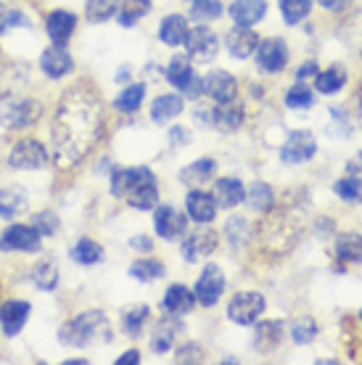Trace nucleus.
<instances>
[{"label": "nucleus", "mask_w": 362, "mask_h": 365, "mask_svg": "<svg viewBox=\"0 0 362 365\" xmlns=\"http://www.w3.org/2000/svg\"><path fill=\"white\" fill-rule=\"evenodd\" d=\"M167 80H170V85H175L182 96H188V98H193V101L204 93V80L190 69V58H185V56L170 58V64H167Z\"/></svg>", "instance_id": "nucleus-5"}, {"label": "nucleus", "mask_w": 362, "mask_h": 365, "mask_svg": "<svg viewBox=\"0 0 362 365\" xmlns=\"http://www.w3.org/2000/svg\"><path fill=\"white\" fill-rule=\"evenodd\" d=\"M315 74H317V61H307V64L296 72V80H307V77H315Z\"/></svg>", "instance_id": "nucleus-55"}, {"label": "nucleus", "mask_w": 362, "mask_h": 365, "mask_svg": "<svg viewBox=\"0 0 362 365\" xmlns=\"http://www.w3.org/2000/svg\"><path fill=\"white\" fill-rule=\"evenodd\" d=\"M143 98H145V85L143 83L127 85L125 91L117 96V101H114V109L122 111V114H135V111L140 109Z\"/></svg>", "instance_id": "nucleus-35"}, {"label": "nucleus", "mask_w": 362, "mask_h": 365, "mask_svg": "<svg viewBox=\"0 0 362 365\" xmlns=\"http://www.w3.org/2000/svg\"><path fill=\"white\" fill-rule=\"evenodd\" d=\"M281 339H283V323L281 320H264V323H257L254 329V349L257 352H272V349L281 347Z\"/></svg>", "instance_id": "nucleus-22"}, {"label": "nucleus", "mask_w": 362, "mask_h": 365, "mask_svg": "<svg viewBox=\"0 0 362 365\" xmlns=\"http://www.w3.org/2000/svg\"><path fill=\"white\" fill-rule=\"evenodd\" d=\"M154 228L164 241H177L185 236L188 222H185V215H180L175 207H159L154 215Z\"/></svg>", "instance_id": "nucleus-17"}, {"label": "nucleus", "mask_w": 362, "mask_h": 365, "mask_svg": "<svg viewBox=\"0 0 362 365\" xmlns=\"http://www.w3.org/2000/svg\"><path fill=\"white\" fill-rule=\"evenodd\" d=\"M204 93H207L212 101H217V103H225V101H233L238 93V83L236 77L225 69H214V72H209L204 77Z\"/></svg>", "instance_id": "nucleus-18"}, {"label": "nucleus", "mask_w": 362, "mask_h": 365, "mask_svg": "<svg viewBox=\"0 0 362 365\" xmlns=\"http://www.w3.org/2000/svg\"><path fill=\"white\" fill-rule=\"evenodd\" d=\"M58 339L61 344L69 347H90V344H100V341H111V323L109 318L98 310L80 312L77 318L66 320L61 329H58Z\"/></svg>", "instance_id": "nucleus-2"}, {"label": "nucleus", "mask_w": 362, "mask_h": 365, "mask_svg": "<svg viewBox=\"0 0 362 365\" xmlns=\"http://www.w3.org/2000/svg\"><path fill=\"white\" fill-rule=\"evenodd\" d=\"M312 11V0H281V14L286 24H299L309 16Z\"/></svg>", "instance_id": "nucleus-45"}, {"label": "nucleus", "mask_w": 362, "mask_h": 365, "mask_svg": "<svg viewBox=\"0 0 362 365\" xmlns=\"http://www.w3.org/2000/svg\"><path fill=\"white\" fill-rule=\"evenodd\" d=\"M29 207L27 193L21 191L19 185L11 188H0V217L3 220H16L19 215H24Z\"/></svg>", "instance_id": "nucleus-27"}, {"label": "nucleus", "mask_w": 362, "mask_h": 365, "mask_svg": "<svg viewBox=\"0 0 362 365\" xmlns=\"http://www.w3.org/2000/svg\"><path fill=\"white\" fill-rule=\"evenodd\" d=\"M32 225H35V230L40 233V236H56V230H58V225H61V220H58L56 212L43 210L32 217Z\"/></svg>", "instance_id": "nucleus-49"}, {"label": "nucleus", "mask_w": 362, "mask_h": 365, "mask_svg": "<svg viewBox=\"0 0 362 365\" xmlns=\"http://www.w3.org/2000/svg\"><path fill=\"white\" fill-rule=\"evenodd\" d=\"M214 199H217L222 210H236L238 204L246 199L244 182L238 180V178H219L214 182Z\"/></svg>", "instance_id": "nucleus-26"}, {"label": "nucleus", "mask_w": 362, "mask_h": 365, "mask_svg": "<svg viewBox=\"0 0 362 365\" xmlns=\"http://www.w3.org/2000/svg\"><path fill=\"white\" fill-rule=\"evenodd\" d=\"M135 365V363H140V352L138 349H130V352H125L122 357H117V365Z\"/></svg>", "instance_id": "nucleus-57"}, {"label": "nucleus", "mask_w": 362, "mask_h": 365, "mask_svg": "<svg viewBox=\"0 0 362 365\" xmlns=\"http://www.w3.org/2000/svg\"><path fill=\"white\" fill-rule=\"evenodd\" d=\"M48 162V151L46 146L35 140V138H24V140H19L14 143L9 154V165L14 170H43Z\"/></svg>", "instance_id": "nucleus-7"}, {"label": "nucleus", "mask_w": 362, "mask_h": 365, "mask_svg": "<svg viewBox=\"0 0 362 365\" xmlns=\"http://www.w3.org/2000/svg\"><path fill=\"white\" fill-rule=\"evenodd\" d=\"M130 275L140 283H151V281H159L164 275V265L154 257H143V259H135L133 265H130Z\"/></svg>", "instance_id": "nucleus-38"}, {"label": "nucleus", "mask_w": 362, "mask_h": 365, "mask_svg": "<svg viewBox=\"0 0 362 365\" xmlns=\"http://www.w3.org/2000/svg\"><path fill=\"white\" fill-rule=\"evenodd\" d=\"M312 103H315V93H312V88L304 85V80H296V85L286 93V106L289 109H309Z\"/></svg>", "instance_id": "nucleus-44"}, {"label": "nucleus", "mask_w": 362, "mask_h": 365, "mask_svg": "<svg viewBox=\"0 0 362 365\" xmlns=\"http://www.w3.org/2000/svg\"><path fill=\"white\" fill-rule=\"evenodd\" d=\"M182 114V98L180 96H159V98L151 103V119H154L156 125H167V122H172L175 117H180Z\"/></svg>", "instance_id": "nucleus-31"}, {"label": "nucleus", "mask_w": 362, "mask_h": 365, "mask_svg": "<svg viewBox=\"0 0 362 365\" xmlns=\"http://www.w3.org/2000/svg\"><path fill=\"white\" fill-rule=\"evenodd\" d=\"M267 14V3L264 0H236L230 6V19L236 21L238 27H254L259 24Z\"/></svg>", "instance_id": "nucleus-23"}, {"label": "nucleus", "mask_w": 362, "mask_h": 365, "mask_svg": "<svg viewBox=\"0 0 362 365\" xmlns=\"http://www.w3.org/2000/svg\"><path fill=\"white\" fill-rule=\"evenodd\" d=\"M333 191L338 193L344 201H349V204H354V201H362V180H360V178H354V175H349V178H341V180H336Z\"/></svg>", "instance_id": "nucleus-47"}, {"label": "nucleus", "mask_w": 362, "mask_h": 365, "mask_svg": "<svg viewBox=\"0 0 362 365\" xmlns=\"http://www.w3.org/2000/svg\"><path fill=\"white\" fill-rule=\"evenodd\" d=\"M14 27H29L27 16L21 14V11H6V16L0 21V32H9Z\"/></svg>", "instance_id": "nucleus-52"}, {"label": "nucleus", "mask_w": 362, "mask_h": 365, "mask_svg": "<svg viewBox=\"0 0 362 365\" xmlns=\"http://www.w3.org/2000/svg\"><path fill=\"white\" fill-rule=\"evenodd\" d=\"M317 151L315 135L307 133V130H296L286 138V143L281 146V162L283 165H301V162H309Z\"/></svg>", "instance_id": "nucleus-10"}, {"label": "nucleus", "mask_w": 362, "mask_h": 365, "mask_svg": "<svg viewBox=\"0 0 362 365\" xmlns=\"http://www.w3.org/2000/svg\"><path fill=\"white\" fill-rule=\"evenodd\" d=\"M264 307H267V302H264L262 294L241 292L227 304V318L238 323V326H254L259 320V315L264 312Z\"/></svg>", "instance_id": "nucleus-6"}, {"label": "nucleus", "mask_w": 362, "mask_h": 365, "mask_svg": "<svg viewBox=\"0 0 362 365\" xmlns=\"http://www.w3.org/2000/svg\"><path fill=\"white\" fill-rule=\"evenodd\" d=\"M317 3L328 11H344L349 6V0H317Z\"/></svg>", "instance_id": "nucleus-56"}, {"label": "nucleus", "mask_w": 362, "mask_h": 365, "mask_svg": "<svg viewBox=\"0 0 362 365\" xmlns=\"http://www.w3.org/2000/svg\"><path fill=\"white\" fill-rule=\"evenodd\" d=\"M360 320H362V310H360Z\"/></svg>", "instance_id": "nucleus-60"}, {"label": "nucleus", "mask_w": 362, "mask_h": 365, "mask_svg": "<svg viewBox=\"0 0 362 365\" xmlns=\"http://www.w3.org/2000/svg\"><path fill=\"white\" fill-rule=\"evenodd\" d=\"M32 304L27 299H9L0 304V326H3V336H16L19 331L27 326Z\"/></svg>", "instance_id": "nucleus-16"}, {"label": "nucleus", "mask_w": 362, "mask_h": 365, "mask_svg": "<svg viewBox=\"0 0 362 365\" xmlns=\"http://www.w3.org/2000/svg\"><path fill=\"white\" fill-rule=\"evenodd\" d=\"M72 259L77 265H98L100 259H103V249L100 244H95L93 238H80L77 244L72 247Z\"/></svg>", "instance_id": "nucleus-36"}, {"label": "nucleus", "mask_w": 362, "mask_h": 365, "mask_svg": "<svg viewBox=\"0 0 362 365\" xmlns=\"http://www.w3.org/2000/svg\"><path fill=\"white\" fill-rule=\"evenodd\" d=\"M148 315H151L148 304H138L133 310H125V315H122V329H125L127 336H140L143 326L148 323Z\"/></svg>", "instance_id": "nucleus-43"}, {"label": "nucleus", "mask_w": 362, "mask_h": 365, "mask_svg": "<svg viewBox=\"0 0 362 365\" xmlns=\"http://www.w3.org/2000/svg\"><path fill=\"white\" fill-rule=\"evenodd\" d=\"M185 212H188V217L193 222H199V225H207L214 220L217 215V199L212 196V193H204V191H190L185 196Z\"/></svg>", "instance_id": "nucleus-19"}, {"label": "nucleus", "mask_w": 362, "mask_h": 365, "mask_svg": "<svg viewBox=\"0 0 362 365\" xmlns=\"http://www.w3.org/2000/svg\"><path fill=\"white\" fill-rule=\"evenodd\" d=\"M352 133V122L341 109H331V128H328V135L331 138H346Z\"/></svg>", "instance_id": "nucleus-51"}, {"label": "nucleus", "mask_w": 362, "mask_h": 365, "mask_svg": "<svg viewBox=\"0 0 362 365\" xmlns=\"http://www.w3.org/2000/svg\"><path fill=\"white\" fill-rule=\"evenodd\" d=\"M344 83H346V69L338 64H333L331 69H326V72L315 74V88H317V93H323V96L338 93L344 88Z\"/></svg>", "instance_id": "nucleus-33"}, {"label": "nucleus", "mask_w": 362, "mask_h": 365, "mask_svg": "<svg viewBox=\"0 0 362 365\" xmlns=\"http://www.w3.org/2000/svg\"><path fill=\"white\" fill-rule=\"evenodd\" d=\"M182 46H185V51H188V58L199 61V64H207V61H212V58L217 56L219 40L212 29L201 24V27L188 29V37H185Z\"/></svg>", "instance_id": "nucleus-8"}, {"label": "nucleus", "mask_w": 362, "mask_h": 365, "mask_svg": "<svg viewBox=\"0 0 362 365\" xmlns=\"http://www.w3.org/2000/svg\"><path fill=\"white\" fill-rule=\"evenodd\" d=\"M130 247L138 249V252H151V249H154V241L148 236H133L130 238Z\"/></svg>", "instance_id": "nucleus-53"}, {"label": "nucleus", "mask_w": 362, "mask_h": 365, "mask_svg": "<svg viewBox=\"0 0 362 365\" xmlns=\"http://www.w3.org/2000/svg\"><path fill=\"white\" fill-rule=\"evenodd\" d=\"M77 29V16L72 11H53L46 21V32L56 46H66V40L74 35Z\"/></svg>", "instance_id": "nucleus-21"}, {"label": "nucleus", "mask_w": 362, "mask_h": 365, "mask_svg": "<svg viewBox=\"0 0 362 365\" xmlns=\"http://www.w3.org/2000/svg\"><path fill=\"white\" fill-rule=\"evenodd\" d=\"M119 6H122V0H88L85 16H88L90 24H103L114 14H119Z\"/></svg>", "instance_id": "nucleus-39"}, {"label": "nucleus", "mask_w": 362, "mask_h": 365, "mask_svg": "<svg viewBox=\"0 0 362 365\" xmlns=\"http://www.w3.org/2000/svg\"><path fill=\"white\" fill-rule=\"evenodd\" d=\"M180 334V323L175 320V315H167L164 320L156 323L154 334H151V349H154L156 355H164V352H170V347L175 344V336Z\"/></svg>", "instance_id": "nucleus-28"}, {"label": "nucleus", "mask_w": 362, "mask_h": 365, "mask_svg": "<svg viewBox=\"0 0 362 365\" xmlns=\"http://www.w3.org/2000/svg\"><path fill=\"white\" fill-rule=\"evenodd\" d=\"M204 357H207V352H204V347H201L199 341H188V344H182V347L175 352V363H180V365L204 363Z\"/></svg>", "instance_id": "nucleus-50"}, {"label": "nucleus", "mask_w": 362, "mask_h": 365, "mask_svg": "<svg viewBox=\"0 0 362 365\" xmlns=\"http://www.w3.org/2000/svg\"><path fill=\"white\" fill-rule=\"evenodd\" d=\"M3 16H6V9H3V3H0V21H3Z\"/></svg>", "instance_id": "nucleus-59"}, {"label": "nucleus", "mask_w": 362, "mask_h": 365, "mask_svg": "<svg viewBox=\"0 0 362 365\" xmlns=\"http://www.w3.org/2000/svg\"><path fill=\"white\" fill-rule=\"evenodd\" d=\"M225 236H227V241H230V247L233 249H244L254 236L249 220L246 217H230L225 222Z\"/></svg>", "instance_id": "nucleus-40"}, {"label": "nucleus", "mask_w": 362, "mask_h": 365, "mask_svg": "<svg viewBox=\"0 0 362 365\" xmlns=\"http://www.w3.org/2000/svg\"><path fill=\"white\" fill-rule=\"evenodd\" d=\"M40 69L51 80H61V77H69L74 72V58L66 51V46H56L53 43V46L46 48L43 56H40Z\"/></svg>", "instance_id": "nucleus-15"}, {"label": "nucleus", "mask_w": 362, "mask_h": 365, "mask_svg": "<svg viewBox=\"0 0 362 365\" xmlns=\"http://www.w3.org/2000/svg\"><path fill=\"white\" fill-rule=\"evenodd\" d=\"M148 11H151V0H122V6H119V24L122 27H135Z\"/></svg>", "instance_id": "nucleus-42"}, {"label": "nucleus", "mask_w": 362, "mask_h": 365, "mask_svg": "<svg viewBox=\"0 0 362 365\" xmlns=\"http://www.w3.org/2000/svg\"><path fill=\"white\" fill-rule=\"evenodd\" d=\"M336 259L341 265H362V236L360 233H344L336 241Z\"/></svg>", "instance_id": "nucleus-30"}, {"label": "nucleus", "mask_w": 362, "mask_h": 365, "mask_svg": "<svg viewBox=\"0 0 362 365\" xmlns=\"http://www.w3.org/2000/svg\"><path fill=\"white\" fill-rule=\"evenodd\" d=\"M212 122H214V128L222 130V133H236V130L244 125V106L236 103V98L225 101V103L214 106Z\"/></svg>", "instance_id": "nucleus-25"}, {"label": "nucleus", "mask_w": 362, "mask_h": 365, "mask_svg": "<svg viewBox=\"0 0 362 365\" xmlns=\"http://www.w3.org/2000/svg\"><path fill=\"white\" fill-rule=\"evenodd\" d=\"M190 16L196 21H214L222 16V3L219 0H193L190 3Z\"/></svg>", "instance_id": "nucleus-46"}, {"label": "nucleus", "mask_w": 362, "mask_h": 365, "mask_svg": "<svg viewBox=\"0 0 362 365\" xmlns=\"http://www.w3.org/2000/svg\"><path fill=\"white\" fill-rule=\"evenodd\" d=\"M40 117H43V103L37 98H24L16 93H0V128H32L40 122Z\"/></svg>", "instance_id": "nucleus-3"}, {"label": "nucleus", "mask_w": 362, "mask_h": 365, "mask_svg": "<svg viewBox=\"0 0 362 365\" xmlns=\"http://www.w3.org/2000/svg\"><path fill=\"white\" fill-rule=\"evenodd\" d=\"M143 182H156L154 173L148 167H122V170L111 173V193L117 199H125L127 193L138 185H143Z\"/></svg>", "instance_id": "nucleus-14"}, {"label": "nucleus", "mask_w": 362, "mask_h": 365, "mask_svg": "<svg viewBox=\"0 0 362 365\" xmlns=\"http://www.w3.org/2000/svg\"><path fill=\"white\" fill-rule=\"evenodd\" d=\"M193 304H196V294L185 289L182 283H175L170 286L167 292H164V299H162V307L167 310V315H175V318H182V315H188L193 310Z\"/></svg>", "instance_id": "nucleus-20"}, {"label": "nucleus", "mask_w": 362, "mask_h": 365, "mask_svg": "<svg viewBox=\"0 0 362 365\" xmlns=\"http://www.w3.org/2000/svg\"><path fill=\"white\" fill-rule=\"evenodd\" d=\"M185 37H188V21H185V16H180V14H170V16L162 19L159 40H162L164 46H170V48L182 46Z\"/></svg>", "instance_id": "nucleus-29"}, {"label": "nucleus", "mask_w": 362, "mask_h": 365, "mask_svg": "<svg viewBox=\"0 0 362 365\" xmlns=\"http://www.w3.org/2000/svg\"><path fill=\"white\" fill-rule=\"evenodd\" d=\"M0 252H40V233L35 225H11L3 236H0Z\"/></svg>", "instance_id": "nucleus-12"}, {"label": "nucleus", "mask_w": 362, "mask_h": 365, "mask_svg": "<svg viewBox=\"0 0 362 365\" xmlns=\"http://www.w3.org/2000/svg\"><path fill=\"white\" fill-rule=\"evenodd\" d=\"M259 238H262L264 249H270V252H289L294 241L299 238V230L289 217L281 215V217L264 220L259 225Z\"/></svg>", "instance_id": "nucleus-4"}, {"label": "nucleus", "mask_w": 362, "mask_h": 365, "mask_svg": "<svg viewBox=\"0 0 362 365\" xmlns=\"http://www.w3.org/2000/svg\"><path fill=\"white\" fill-rule=\"evenodd\" d=\"M354 114H357V122H360V128H362V91L354 96Z\"/></svg>", "instance_id": "nucleus-58"}, {"label": "nucleus", "mask_w": 362, "mask_h": 365, "mask_svg": "<svg viewBox=\"0 0 362 365\" xmlns=\"http://www.w3.org/2000/svg\"><path fill=\"white\" fill-rule=\"evenodd\" d=\"M246 201H249V207L252 210H259V212H272L275 207V193L267 182H254L252 188H246Z\"/></svg>", "instance_id": "nucleus-37"}, {"label": "nucleus", "mask_w": 362, "mask_h": 365, "mask_svg": "<svg viewBox=\"0 0 362 365\" xmlns=\"http://www.w3.org/2000/svg\"><path fill=\"white\" fill-rule=\"evenodd\" d=\"M222 292H225V275H222V270L217 265L204 267V273L199 275V283L193 289L196 302L204 304V307H214L219 297H222Z\"/></svg>", "instance_id": "nucleus-13"}, {"label": "nucleus", "mask_w": 362, "mask_h": 365, "mask_svg": "<svg viewBox=\"0 0 362 365\" xmlns=\"http://www.w3.org/2000/svg\"><path fill=\"white\" fill-rule=\"evenodd\" d=\"M32 283L40 292H56V286H58V267H56V262H51V259L37 262L35 270H32Z\"/></svg>", "instance_id": "nucleus-41"}, {"label": "nucleus", "mask_w": 362, "mask_h": 365, "mask_svg": "<svg viewBox=\"0 0 362 365\" xmlns=\"http://www.w3.org/2000/svg\"><path fill=\"white\" fill-rule=\"evenodd\" d=\"M289 64V48L281 37H267L257 46V66L267 74H278Z\"/></svg>", "instance_id": "nucleus-9"}, {"label": "nucleus", "mask_w": 362, "mask_h": 365, "mask_svg": "<svg viewBox=\"0 0 362 365\" xmlns=\"http://www.w3.org/2000/svg\"><path fill=\"white\" fill-rule=\"evenodd\" d=\"M214 173H217V162H214V159H196L193 165L180 170V180L185 182V185H201V182L212 180Z\"/></svg>", "instance_id": "nucleus-32"}, {"label": "nucleus", "mask_w": 362, "mask_h": 365, "mask_svg": "<svg viewBox=\"0 0 362 365\" xmlns=\"http://www.w3.org/2000/svg\"><path fill=\"white\" fill-rule=\"evenodd\" d=\"M217 233L212 228H199L193 230L190 236L182 238V259L185 262H201V259H207V257H212V252L217 249Z\"/></svg>", "instance_id": "nucleus-11"}, {"label": "nucleus", "mask_w": 362, "mask_h": 365, "mask_svg": "<svg viewBox=\"0 0 362 365\" xmlns=\"http://www.w3.org/2000/svg\"><path fill=\"white\" fill-rule=\"evenodd\" d=\"M127 204L138 212H148L156 207V201H159V188H156V182H143V185H138L133 191L125 196Z\"/></svg>", "instance_id": "nucleus-34"}, {"label": "nucleus", "mask_w": 362, "mask_h": 365, "mask_svg": "<svg viewBox=\"0 0 362 365\" xmlns=\"http://www.w3.org/2000/svg\"><path fill=\"white\" fill-rule=\"evenodd\" d=\"M185 140H188V133H185V128L175 125V128L170 130V143H172V146H182Z\"/></svg>", "instance_id": "nucleus-54"}, {"label": "nucleus", "mask_w": 362, "mask_h": 365, "mask_svg": "<svg viewBox=\"0 0 362 365\" xmlns=\"http://www.w3.org/2000/svg\"><path fill=\"white\" fill-rule=\"evenodd\" d=\"M225 43H227L230 56H236V58H249V56H254L257 46H259V37H257V32H252V27H238L236 24V29L227 32Z\"/></svg>", "instance_id": "nucleus-24"}, {"label": "nucleus", "mask_w": 362, "mask_h": 365, "mask_svg": "<svg viewBox=\"0 0 362 365\" xmlns=\"http://www.w3.org/2000/svg\"><path fill=\"white\" fill-rule=\"evenodd\" d=\"M103 133V103L90 85H74L63 93L51 125L53 159L58 167L77 165Z\"/></svg>", "instance_id": "nucleus-1"}, {"label": "nucleus", "mask_w": 362, "mask_h": 365, "mask_svg": "<svg viewBox=\"0 0 362 365\" xmlns=\"http://www.w3.org/2000/svg\"><path fill=\"white\" fill-rule=\"evenodd\" d=\"M317 336V323L312 318H299L291 323V339L296 344H309Z\"/></svg>", "instance_id": "nucleus-48"}]
</instances>
